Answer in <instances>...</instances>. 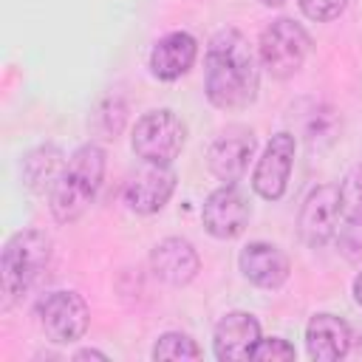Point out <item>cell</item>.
<instances>
[{
    "instance_id": "cell-1",
    "label": "cell",
    "mask_w": 362,
    "mask_h": 362,
    "mask_svg": "<svg viewBox=\"0 0 362 362\" xmlns=\"http://www.w3.org/2000/svg\"><path fill=\"white\" fill-rule=\"evenodd\" d=\"M257 59L238 28H223L206 48V99L221 110L249 107L257 96Z\"/></svg>"
},
{
    "instance_id": "cell-2",
    "label": "cell",
    "mask_w": 362,
    "mask_h": 362,
    "mask_svg": "<svg viewBox=\"0 0 362 362\" xmlns=\"http://www.w3.org/2000/svg\"><path fill=\"white\" fill-rule=\"evenodd\" d=\"M105 175V150L99 144H82L62 167L51 187V212L59 223L76 221L96 198Z\"/></svg>"
},
{
    "instance_id": "cell-3",
    "label": "cell",
    "mask_w": 362,
    "mask_h": 362,
    "mask_svg": "<svg viewBox=\"0 0 362 362\" xmlns=\"http://www.w3.org/2000/svg\"><path fill=\"white\" fill-rule=\"evenodd\" d=\"M48 260H51V238L45 232L23 229L8 238L0 257V288L6 308L40 280Z\"/></svg>"
},
{
    "instance_id": "cell-4",
    "label": "cell",
    "mask_w": 362,
    "mask_h": 362,
    "mask_svg": "<svg viewBox=\"0 0 362 362\" xmlns=\"http://www.w3.org/2000/svg\"><path fill=\"white\" fill-rule=\"evenodd\" d=\"M184 139H187V127L173 110H150L136 122L130 144L141 161L170 167L178 158Z\"/></svg>"
},
{
    "instance_id": "cell-5",
    "label": "cell",
    "mask_w": 362,
    "mask_h": 362,
    "mask_svg": "<svg viewBox=\"0 0 362 362\" xmlns=\"http://www.w3.org/2000/svg\"><path fill=\"white\" fill-rule=\"evenodd\" d=\"M308 51H311L308 31L288 17L274 20L260 34V62L277 79L294 76L303 68Z\"/></svg>"
},
{
    "instance_id": "cell-6",
    "label": "cell",
    "mask_w": 362,
    "mask_h": 362,
    "mask_svg": "<svg viewBox=\"0 0 362 362\" xmlns=\"http://www.w3.org/2000/svg\"><path fill=\"white\" fill-rule=\"evenodd\" d=\"M88 303L76 291H54L40 305V328L57 345L76 342L88 331Z\"/></svg>"
},
{
    "instance_id": "cell-7",
    "label": "cell",
    "mask_w": 362,
    "mask_h": 362,
    "mask_svg": "<svg viewBox=\"0 0 362 362\" xmlns=\"http://www.w3.org/2000/svg\"><path fill=\"white\" fill-rule=\"evenodd\" d=\"M342 206H339V187L322 184L317 189L308 192V198L300 206V218H297V229L300 238L308 246H325L334 235H337V223H339Z\"/></svg>"
},
{
    "instance_id": "cell-8",
    "label": "cell",
    "mask_w": 362,
    "mask_h": 362,
    "mask_svg": "<svg viewBox=\"0 0 362 362\" xmlns=\"http://www.w3.org/2000/svg\"><path fill=\"white\" fill-rule=\"evenodd\" d=\"M294 150H297V141L291 133L283 130V133L272 136V141L266 144V150L257 158V167L252 173V187L260 198H269V201L283 198L288 173L294 164Z\"/></svg>"
},
{
    "instance_id": "cell-9",
    "label": "cell",
    "mask_w": 362,
    "mask_h": 362,
    "mask_svg": "<svg viewBox=\"0 0 362 362\" xmlns=\"http://www.w3.org/2000/svg\"><path fill=\"white\" fill-rule=\"evenodd\" d=\"M249 201L243 198V192L235 187V184H223L221 189H215L206 204H204V226L212 238L218 240H229V238H238L246 223H249Z\"/></svg>"
},
{
    "instance_id": "cell-10",
    "label": "cell",
    "mask_w": 362,
    "mask_h": 362,
    "mask_svg": "<svg viewBox=\"0 0 362 362\" xmlns=\"http://www.w3.org/2000/svg\"><path fill=\"white\" fill-rule=\"evenodd\" d=\"M252 153H255V136H252V130L249 127H240V124H232V127H226L209 144L206 164H209V170L223 184H235L246 173V164H249Z\"/></svg>"
},
{
    "instance_id": "cell-11",
    "label": "cell",
    "mask_w": 362,
    "mask_h": 362,
    "mask_svg": "<svg viewBox=\"0 0 362 362\" xmlns=\"http://www.w3.org/2000/svg\"><path fill=\"white\" fill-rule=\"evenodd\" d=\"M175 189V173L161 164H147L124 187V204L139 215L158 212Z\"/></svg>"
},
{
    "instance_id": "cell-12",
    "label": "cell",
    "mask_w": 362,
    "mask_h": 362,
    "mask_svg": "<svg viewBox=\"0 0 362 362\" xmlns=\"http://www.w3.org/2000/svg\"><path fill=\"white\" fill-rule=\"evenodd\" d=\"M260 339V325L246 311H229L215 325V356L223 362H243L252 359V351Z\"/></svg>"
},
{
    "instance_id": "cell-13",
    "label": "cell",
    "mask_w": 362,
    "mask_h": 362,
    "mask_svg": "<svg viewBox=\"0 0 362 362\" xmlns=\"http://www.w3.org/2000/svg\"><path fill=\"white\" fill-rule=\"evenodd\" d=\"M150 266H153V274L170 286H187L198 269H201V260H198V252L192 249L189 240L184 238H164L153 255H150Z\"/></svg>"
},
{
    "instance_id": "cell-14",
    "label": "cell",
    "mask_w": 362,
    "mask_h": 362,
    "mask_svg": "<svg viewBox=\"0 0 362 362\" xmlns=\"http://www.w3.org/2000/svg\"><path fill=\"white\" fill-rule=\"evenodd\" d=\"M198 57V42L192 34L187 31H173L167 37H161L153 51H150V71L156 79H164V82H173L178 76H184L192 62Z\"/></svg>"
},
{
    "instance_id": "cell-15",
    "label": "cell",
    "mask_w": 362,
    "mask_h": 362,
    "mask_svg": "<svg viewBox=\"0 0 362 362\" xmlns=\"http://www.w3.org/2000/svg\"><path fill=\"white\" fill-rule=\"evenodd\" d=\"M240 272L249 283L260 286V288H280L291 272L288 257L272 246V243H249L240 252Z\"/></svg>"
},
{
    "instance_id": "cell-16",
    "label": "cell",
    "mask_w": 362,
    "mask_h": 362,
    "mask_svg": "<svg viewBox=\"0 0 362 362\" xmlns=\"http://www.w3.org/2000/svg\"><path fill=\"white\" fill-rule=\"evenodd\" d=\"M305 345H308L311 359H317V362L342 359L351 348V328L345 320H339L334 314H317V317H311V322L305 328Z\"/></svg>"
},
{
    "instance_id": "cell-17",
    "label": "cell",
    "mask_w": 362,
    "mask_h": 362,
    "mask_svg": "<svg viewBox=\"0 0 362 362\" xmlns=\"http://www.w3.org/2000/svg\"><path fill=\"white\" fill-rule=\"evenodd\" d=\"M62 173V153L57 147H37L23 161V175L31 189H42L45 184H57Z\"/></svg>"
},
{
    "instance_id": "cell-18",
    "label": "cell",
    "mask_w": 362,
    "mask_h": 362,
    "mask_svg": "<svg viewBox=\"0 0 362 362\" xmlns=\"http://www.w3.org/2000/svg\"><path fill=\"white\" fill-rule=\"evenodd\" d=\"M342 218L354 226H362V164H356L339 184Z\"/></svg>"
},
{
    "instance_id": "cell-19",
    "label": "cell",
    "mask_w": 362,
    "mask_h": 362,
    "mask_svg": "<svg viewBox=\"0 0 362 362\" xmlns=\"http://www.w3.org/2000/svg\"><path fill=\"white\" fill-rule=\"evenodd\" d=\"M153 359H201V348L187 334H164L153 348Z\"/></svg>"
},
{
    "instance_id": "cell-20",
    "label": "cell",
    "mask_w": 362,
    "mask_h": 362,
    "mask_svg": "<svg viewBox=\"0 0 362 362\" xmlns=\"http://www.w3.org/2000/svg\"><path fill=\"white\" fill-rule=\"evenodd\" d=\"M294 356H297L294 345H288V342L280 339V337L257 339V345H255V351H252V359H255V362H288V359H294Z\"/></svg>"
},
{
    "instance_id": "cell-21",
    "label": "cell",
    "mask_w": 362,
    "mask_h": 362,
    "mask_svg": "<svg viewBox=\"0 0 362 362\" xmlns=\"http://www.w3.org/2000/svg\"><path fill=\"white\" fill-rule=\"evenodd\" d=\"M348 0H300V8L308 20H317V23H328L334 17H339L345 11Z\"/></svg>"
},
{
    "instance_id": "cell-22",
    "label": "cell",
    "mask_w": 362,
    "mask_h": 362,
    "mask_svg": "<svg viewBox=\"0 0 362 362\" xmlns=\"http://www.w3.org/2000/svg\"><path fill=\"white\" fill-rule=\"evenodd\" d=\"M74 359H107V356H105L102 351H90V348H85V351H76Z\"/></svg>"
},
{
    "instance_id": "cell-23",
    "label": "cell",
    "mask_w": 362,
    "mask_h": 362,
    "mask_svg": "<svg viewBox=\"0 0 362 362\" xmlns=\"http://www.w3.org/2000/svg\"><path fill=\"white\" fill-rule=\"evenodd\" d=\"M354 300L362 305V272L354 277Z\"/></svg>"
},
{
    "instance_id": "cell-24",
    "label": "cell",
    "mask_w": 362,
    "mask_h": 362,
    "mask_svg": "<svg viewBox=\"0 0 362 362\" xmlns=\"http://www.w3.org/2000/svg\"><path fill=\"white\" fill-rule=\"evenodd\" d=\"M260 3H263V6H283L286 0H260Z\"/></svg>"
}]
</instances>
